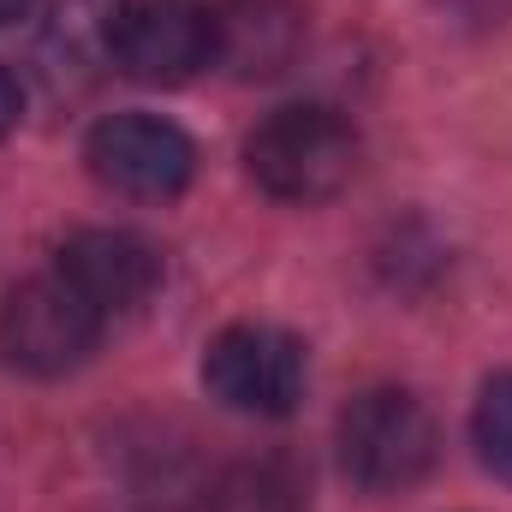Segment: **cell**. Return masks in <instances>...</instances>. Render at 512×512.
I'll use <instances>...</instances> for the list:
<instances>
[{
    "instance_id": "6da1fadb",
    "label": "cell",
    "mask_w": 512,
    "mask_h": 512,
    "mask_svg": "<svg viewBox=\"0 0 512 512\" xmlns=\"http://www.w3.org/2000/svg\"><path fill=\"white\" fill-rule=\"evenodd\" d=\"M245 167L274 203H328L358 173V131L322 102L274 108L245 137Z\"/></svg>"
},
{
    "instance_id": "7a4b0ae2",
    "label": "cell",
    "mask_w": 512,
    "mask_h": 512,
    "mask_svg": "<svg viewBox=\"0 0 512 512\" xmlns=\"http://www.w3.org/2000/svg\"><path fill=\"white\" fill-rule=\"evenodd\" d=\"M435 417L405 387H370L340 411V465L364 495H399L435 465Z\"/></svg>"
},
{
    "instance_id": "3957f363",
    "label": "cell",
    "mask_w": 512,
    "mask_h": 512,
    "mask_svg": "<svg viewBox=\"0 0 512 512\" xmlns=\"http://www.w3.org/2000/svg\"><path fill=\"white\" fill-rule=\"evenodd\" d=\"M102 310L54 268V274H36L24 286L6 292L0 304V358L24 376H72L96 340H102Z\"/></svg>"
},
{
    "instance_id": "277c9868",
    "label": "cell",
    "mask_w": 512,
    "mask_h": 512,
    "mask_svg": "<svg viewBox=\"0 0 512 512\" xmlns=\"http://www.w3.org/2000/svg\"><path fill=\"white\" fill-rule=\"evenodd\" d=\"M102 48L137 84H191L215 66V18L203 0H114L102 12Z\"/></svg>"
},
{
    "instance_id": "5b68a950",
    "label": "cell",
    "mask_w": 512,
    "mask_h": 512,
    "mask_svg": "<svg viewBox=\"0 0 512 512\" xmlns=\"http://www.w3.org/2000/svg\"><path fill=\"white\" fill-rule=\"evenodd\" d=\"M203 387L227 411L286 417L304 399V346L274 322H233L203 352Z\"/></svg>"
},
{
    "instance_id": "8992f818",
    "label": "cell",
    "mask_w": 512,
    "mask_h": 512,
    "mask_svg": "<svg viewBox=\"0 0 512 512\" xmlns=\"http://www.w3.org/2000/svg\"><path fill=\"white\" fill-rule=\"evenodd\" d=\"M90 173L137 203H167L197 179V143L161 114H108L84 137Z\"/></svg>"
},
{
    "instance_id": "52a82bcc",
    "label": "cell",
    "mask_w": 512,
    "mask_h": 512,
    "mask_svg": "<svg viewBox=\"0 0 512 512\" xmlns=\"http://www.w3.org/2000/svg\"><path fill=\"white\" fill-rule=\"evenodd\" d=\"M102 316H120V310H137L149 304V292L161 286V251L149 239H137L126 227H84L60 245V262H54Z\"/></svg>"
},
{
    "instance_id": "ba28073f",
    "label": "cell",
    "mask_w": 512,
    "mask_h": 512,
    "mask_svg": "<svg viewBox=\"0 0 512 512\" xmlns=\"http://www.w3.org/2000/svg\"><path fill=\"white\" fill-rule=\"evenodd\" d=\"M215 66L233 78H280L310 36V18L298 0H215Z\"/></svg>"
},
{
    "instance_id": "9c48e42d",
    "label": "cell",
    "mask_w": 512,
    "mask_h": 512,
    "mask_svg": "<svg viewBox=\"0 0 512 512\" xmlns=\"http://www.w3.org/2000/svg\"><path fill=\"white\" fill-rule=\"evenodd\" d=\"M471 441H477L483 465L512 483V370H501V376L483 382L477 411H471Z\"/></svg>"
},
{
    "instance_id": "30bf717a",
    "label": "cell",
    "mask_w": 512,
    "mask_h": 512,
    "mask_svg": "<svg viewBox=\"0 0 512 512\" xmlns=\"http://www.w3.org/2000/svg\"><path fill=\"white\" fill-rule=\"evenodd\" d=\"M215 507L221 512H304V501H298V483L280 465H245V471H233L221 483Z\"/></svg>"
},
{
    "instance_id": "8fae6325",
    "label": "cell",
    "mask_w": 512,
    "mask_h": 512,
    "mask_svg": "<svg viewBox=\"0 0 512 512\" xmlns=\"http://www.w3.org/2000/svg\"><path fill=\"white\" fill-rule=\"evenodd\" d=\"M12 126H18V84H12V72L0 66V137Z\"/></svg>"
},
{
    "instance_id": "7c38bea8",
    "label": "cell",
    "mask_w": 512,
    "mask_h": 512,
    "mask_svg": "<svg viewBox=\"0 0 512 512\" xmlns=\"http://www.w3.org/2000/svg\"><path fill=\"white\" fill-rule=\"evenodd\" d=\"M36 0H0V24H12V18H24Z\"/></svg>"
}]
</instances>
